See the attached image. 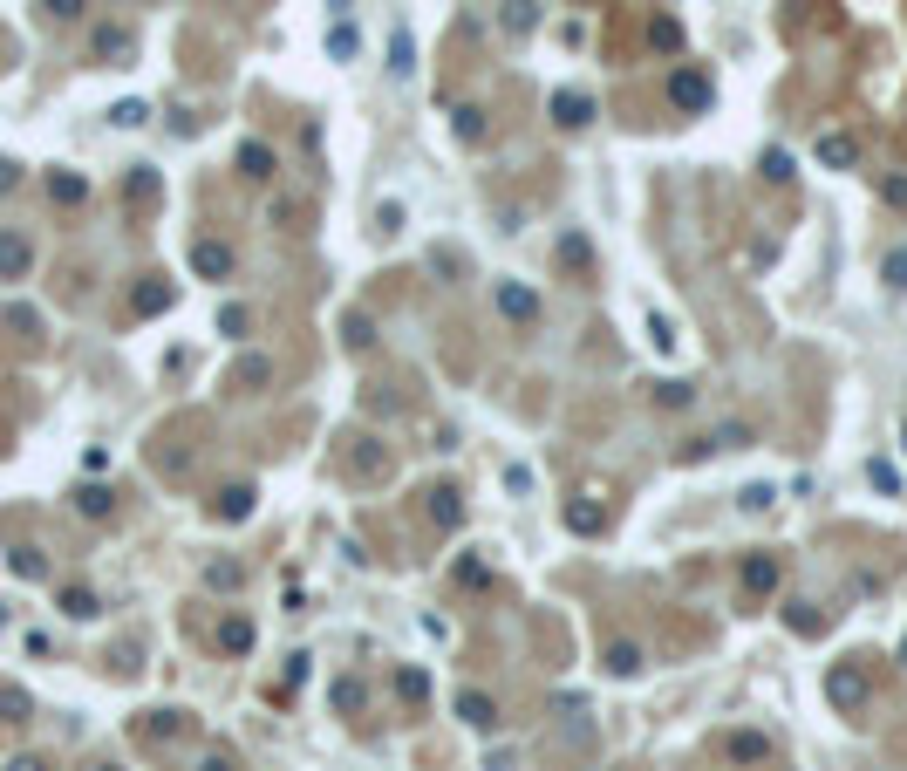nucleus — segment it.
Wrapping results in <instances>:
<instances>
[{
    "mask_svg": "<svg viewBox=\"0 0 907 771\" xmlns=\"http://www.w3.org/2000/svg\"><path fill=\"white\" fill-rule=\"evenodd\" d=\"M21 267H28V239L0 232V273H21Z\"/></svg>",
    "mask_w": 907,
    "mask_h": 771,
    "instance_id": "1",
    "label": "nucleus"
},
{
    "mask_svg": "<svg viewBox=\"0 0 907 771\" xmlns=\"http://www.w3.org/2000/svg\"><path fill=\"white\" fill-rule=\"evenodd\" d=\"M62 608H69V615H96V594H82V587H76V594H62Z\"/></svg>",
    "mask_w": 907,
    "mask_h": 771,
    "instance_id": "2",
    "label": "nucleus"
},
{
    "mask_svg": "<svg viewBox=\"0 0 907 771\" xmlns=\"http://www.w3.org/2000/svg\"><path fill=\"white\" fill-rule=\"evenodd\" d=\"M41 7H48L55 21H76V14H82V0H41Z\"/></svg>",
    "mask_w": 907,
    "mask_h": 771,
    "instance_id": "3",
    "label": "nucleus"
},
{
    "mask_svg": "<svg viewBox=\"0 0 907 771\" xmlns=\"http://www.w3.org/2000/svg\"><path fill=\"white\" fill-rule=\"evenodd\" d=\"M7 185H14V164H7V157H0V192H7Z\"/></svg>",
    "mask_w": 907,
    "mask_h": 771,
    "instance_id": "4",
    "label": "nucleus"
},
{
    "mask_svg": "<svg viewBox=\"0 0 907 771\" xmlns=\"http://www.w3.org/2000/svg\"><path fill=\"white\" fill-rule=\"evenodd\" d=\"M14 771H48V765H41V758H21V765H14Z\"/></svg>",
    "mask_w": 907,
    "mask_h": 771,
    "instance_id": "5",
    "label": "nucleus"
}]
</instances>
